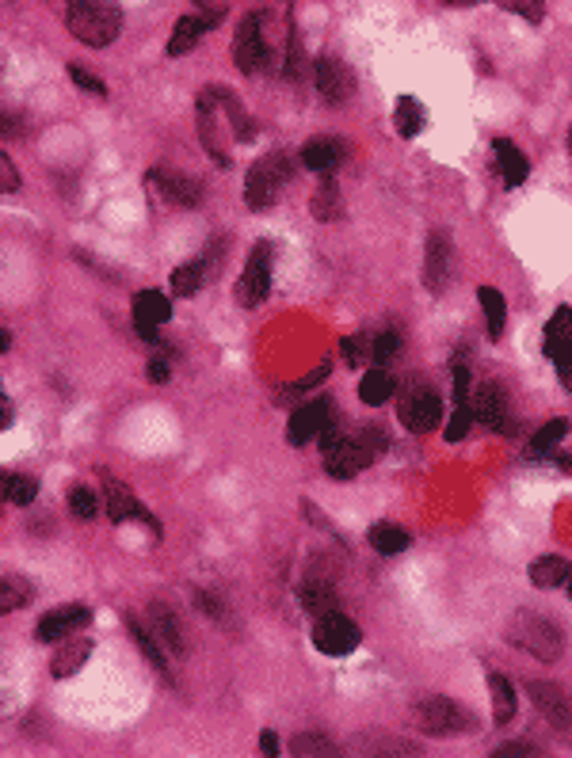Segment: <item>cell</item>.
Segmentation results:
<instances>
[{"instance_id":"6da1fadb","label":"cell","mask_w":572,"mask_h":758,"mask_svg":"<svg viewBox=\"0 0 572 758\" xmlns=\"http://www.w3.org/2000/svg\"><path fill=\"white\" fill-rule=\"evenodd\" d=\"M65 23L84 46H111L123 31V12L115 0H65Z\"/></svg>"},{"instance_id":"7a4b0ae2","label":"cell","mask_w":572,"mask_h":758,"mask_svg":"<svg viewBox=\"0 0 572 758\" xmlns=\"http://www.w3.org/2000/svg\"><path fill=\"white\" fill-rule=\"evenodd\" d=\"M508 640L515 648L531 652L534 659H542V663H557L561 652H565L561 629H557L550 618H538V614H519V618L511 621Z\"/></svg>"},{"instance_id":"3957f363","label":"cell","mask_w":572,"mask_h":758,"mask_svg":"<svg viewBox=\"0 0 572 758\" xmlns=\"http://www.w3.org/2000/svg\"><path fill=\"white\" fill-rule=\"evenodd\" d=\"M290 183V160L283 153L260 157L245 176V202L252 210H267L283 199V187Z\"/></svg>"},{"instance_id":"277c9868","label":"cell","mask_w":572,"mask_h":758,"mask_svg":"<svg viewBox=\"0 0 572 758\" xmlns=\"http://www.w3.org/2000/svg\"><path fill=\"white\" fill-rule=\"evenodd\" d=\"M393 393H397V416L412 435H428L431 427L439 423V393L431 389L428 381L409 378L401 381Z\"/></svg>"},{"instance_id":"5b68a950","label":"cell","mask_w":572,"mask_h":758,"mask_svg":"<svg viewBox=\"0 0 572 758\" xmlns=\"http://www.w3.org/2000/svg\"><path fill=\"white\" fill-rule=\"evenodd\" d=\"M416 717H420V724H424V732L428 736H466L473 728V720L466 709H458L450 698H443V694H428V698H420L416 701Z\"/></svg>"},{"instance_id":"8992f818","label":"cell","mask_w":572,"mask_h":758,"mask_svg":"<svg viewBox=\"0 0 572 758\" xmlns=\"http://www.w3.org/2000/svg\"><path fill=\"white\" fill-rule=\"evenodd\" d=\"M359 640H363L359 625L351 618H344L340 610L317 618V625H313V644H317V652H325V656H348V652L359 648Z\"/></svg>"},{"instance_id":"52a82bcc","label":"cell","mask_w":572,"mask_h":758,"mask_svg":"<svg viewBox=\"0 0 572 758\" xmlns=\"http://www.w3.org/2000/svg\"><path fill=\"white\" fill-rule=\"evenodd\" d=\"M260 23H264V16L252 12V16H245V23L237 27V35H233V61H237L241 73H260L264 61L271 58L267 39H264V27H260Z\"/></svg>"},{"instance_id":"ba28073f","label":"cell","mask_w":572,"mask_h":758,"mask_svg":"<svg viewBox=\"0 0 572 758\" xmlns=\"http://www.w3.org/2000/svg\"><path fill=\"white\" fill-rule=\"evenodd\" d=\"M267 290H271V244L264 240V244H256V252L245 263V275L237 279V301L245 309H256V305H264Z\"/></svg>"},{"instance_id":"9c48e42d","label":"cell","mask_w":572,"mask_h":758,"mask_svg":"<svg viewBox=\"0 0 572 758\" xmlns=\"http://www.w3.org/2000/svg\"><path fill=\"white\" fill-rule=\"evenodd\" d=\"M222 103L214 96V84L199 92V138H203V149L210 153V160H218V164H229V145H225V134H222Z\"/></svg>"},{"instance_id":"30bf717a","label":"cell","mask_w":572,"mask_h":758,"mask_svg":"<svg viewBox=\"0 0 572 758\" xmlns=\"http://www.w3.org/2000/svg\"><path fill=\"white\" fill-rule=\"evenodd\" d=\"M145 183H149V191H157L164 202H172V206H199L203 202V187L191 180V176H180V172H168V168H149L145 172Z\"/></svg>"},{"instance_id":"8fae6325","label":"cell","mask_w":572,"mask_h":758,"mask_svg":"<svg viewBox=\"0 0 572 758\" xmlns=\"http://www.w3.org/2000/svg\"><path fill=\"white\" fill-rule=\"evenodd\" d=\"M450 260H454V248H450V233L447 229H435L424 240V286L431 294H443L450 282Z\"/></svg>"},{"instance_id":"7c38bea8","label":"cell","mask_w":572,"mask_h":758,"mask_svg":"<svg viewBox=\"0 0 572 758\" xmlns=\"http://www.w3.org/2000/svg\"><path fill=\"white\" fill-rule=\"evenodd\" d=\"M88 621H92V610H88L84 602H69V606H58V610L42 614L39 629H35V637H39L42 644H58V640L73 637V633H81Z\"/></svg>"},{"instance_id":"4fadbf2b","label":"cell","mask_w":572,"mask_h":758,"mask_svg":"<svg viewBox=\"0 0 572 758\" xmlns=\"http://www.w3.org/2000/svg\"><path fill=\"white\" fill-rule=\"evenodd\" d=\"M470 412H473V419H481L485 427L500 431V435H511V431H515V427H511V416H508V397H504V389H500L496 381H485V385L473 393Z\"/></svg>"},{"instance_id":"5bb4252c","label":"cell","mask_w":572,"mask_h":758,"mask_svg":"<svg viewBox=\"0 0 572 758\" xmlns=\"http://www.w3.org/2000/svg\"><path fill=\"white\" fill-rule=\"evenodd\" d=\"M527 694H531L534 709L550 720L553 728H572V701L557 682H542V679L527 682Z\"/></svg>"},{"instance_id":"9a60e30c","label":"cell","mask_w":572,"mask_h":758,"mask_svg":"<svg viewBox=\"0 0 572 758\" xmlns=\"http://www.w3.org/2000/svg\"><path fill=\"white\" fill-rule=\"evenodd\" d=\"M172 317V305L164 298L161 290H138L134 294V328H138V336L149 343H157V324Z\"/></svg>"},{"instance_id":"2e32d148","label":"cell","mask_w":572,"mask_h":758,"mask_svg":"<svg viewBox=\"0 0 572 758\" xmlns=\"http://www.w3.org/2000/svg\"><path fill=\"white\" fill-rule=\"evenodd\" d=\"M328 419H332V404H328L325 397L309 400V404H302V408L290 416L286 442H290V446H306L309 439H317V435H321V427H325Z\"/></svg>"},{"instance_id":"e0dca14e","label":"cell","mask_w":572,"mask_h":758,"mask_svg":"<svg viewBox=\"0 0 572 758\" xmlns=\"http://www.w3.org/2000/svg\"><path fill=\"white\" fill-rule=\"evenodd\" d=\"M107 515H111V522L138 519V522H145V526H153V534H161L157 515H153V511H145L142 503L134 499V492H130V484H123V480L107 477Z\"/></svg>"},{"instance_id":"ac0fdd59","label":"cell","mask_w":572,"mask_h":758,"mask_svg":"<svg viewBox=\"0 0 572 758\" xmlns=\"http://www.w3.org/2000/svg\"><path fill=\"white\" fill-rule=\"evenodd\" d=\"M317 88H321L325 103L336 107V103L351 100V92H355V77H351V69L340 58H317Z\"/></svg>"},{"instance_id":"d6986e66","label":"cell","mask_w":572,"mask_h":758,"mask_svg":"<svg viewBox=\"0 0 572 758\" xmlns=\"http://www.w3.org/2000/svg\"><path fill=\"white\" fill-rule=\"evenodd\" d=\"M370 454H367V446L363 442H340L332 454H325V473L328 477H336V480H351V477H359L363 469L370 465Z\"/></svg>"},{"instance_id":"ffe728a7","label":"cell","mask_w":572,"mask_h":758,"mask_svg":"<svg viewBox=\"0 0 572 758\" xmlns=\"http://www.w3.org/2000/svg\"><path fill=\"white\" fill-rule=\"evenodd\" d=\"M348 157V145L340 138H313L302 145V164L313 168V172H332V168H340Z\"/></svg>"},{"instance_id":"44dd1931","label":"cell","mask_w":572,"mask_h":758,"mask_svg":"<svg viewBox=\"0 0 572 758\" xmlns=\"http://www.w3.org/2000/svg\"><path fill=\"white\" fill-rule=\"evenodd\" d=\"M149 629H153V637L161 648H168L172 656H184L187 652V640L180 633V625L172 618V610L168 606H149Z\"/></svg>"},{"instance_id":"7402d4cb","label":"cell","mask_w":572,"mask_h":758,"mask_svg":"<svg viewBox=\"0 0 572 758\" xmlns=\"http://www.w3.org/2000/svg\"><path fill=\"white\" fill-rule=\"evenodd\" d=\"M496 164H500V176H504V187H519V183L527 180V172H531V164L523 157V149L508 138H496Z\"/></svg>"},{"instance_id":"603a6c76","label":"cell","mask_w":572,"mask_h":758,"mask_svg":"<svg viewBox=\"0 0 572 758\" xmlns=\"http://www.w3.org/2000/svg\"><path fill=\"white\" fill-rule=\"evenodd\" d=\"M302 606H306V614H313V618H325V614H332V610H340V595H336V587L328 583V579H306V587H302Z\"/></svg>"},{"instance_id":"cb8c5ba5","label":"cell","mask_w":572,"mask_h":758,"mask_svg":"<svg viewBox=\"0 0 572 758\" xmlns=\"http://www.w3.org/2000/svg\"><path fill=\"white\" fill-rule=\"evenodd\" d=\"M126 629H130V637H134V644L142 648V656L149 659V663H153V671H157V675H161L164 682H172V671H168V659H164L161 644H157V637H153V629H145V625H142L138 618H134V614L126 618Z\"/></svg>"},{"instance_id":"d4e9b609","label":"cell","mask_w":572,"mask_h":758,"mask_svg":"<svg viewBox=\"0 0 572 758\" xmlns=\"http://www.w3.org/2000/svg\"><path fill=\"white\" fill-rule=\"evenodd\" d=\"M214 92H218V103H222V115L229 119V126H233V138L237 141H252L256 138V126H252V115H248L245 107H241V100L225 88V84H214Z\"/></svg>"},{"instance_id":"484cf974","label":"cell","mask_w":572,"mask_h":758,"mask_svg":"<svg viewBox=\"0 0 572 758\" xmlns=\"http://www.w3.org/2000/svg\"><path fill=\"white\" fill-rule=\"evenodd\" d=\"M92 656V640H62V652L54 656L50 663V671H54V679H69V675H77L84 667V659Z\"/></svg>"},{"instance_id":"4316f807","label":"cell","mask_w":572,"mask_h":758,"mask_svg":"<svg viewBox=\"0 0 572 758\" xmlns=\"http://www.w3.org/2000/svg\"><path fill=\"white\" fill-rule=\"evenodd\" d=\"M569 343H572V309L569 305H561V309L550 317V324H546V355L557 362L565 351H569Z\"/></svg>"},{"instance_id":"83f0119b","label":"cell","mask_w":572,"mask_h":758,"mask_svg":"<svg viewBox=\"0 0 572 758\" xmlns=\"http://www.w3.org/2000/svg\"><path fill=\"white\" fill-rule=\"evenodd\" d=\"M424 122H428V111H424V103L420 100L401 96V100L393 103V126H397L401 138H416V134L424 130Z\"/></svg>"},{"instance_id":"f1b7e54d","label":"cell","mask_w":572,"mask_h":758,"mask_svg":"<svg viewBox=\"0 0 572 758\" xmlns=\"http://www.w3.org/2000/svg\"><path fill=\"white\" fill-rule=\"evenodd\" d=\"M210 275H214V271H210L206 256H199V260H187V263H180V267L172 271V290H176L180 298H191V294H195V290H199Z\"/></svg>"},{"instance_id":"f546056e","label":"cell","mask_w":572,"mask_h":758,"mask_svg":"<svg viewBox=\"0 0 572 758\" xmlns=\"http://www.w3.org/2000/svg\"><path fill=\"white\" fill-rule=\"evenodd\" d=\"M569 560L561 557H538L531 564V583L538 591H553V587H565V579H569Z\"/></svg>"},{"instance_id":"4dcf8cb0","label":"cell","mask_w":572,"mask_h":758,"mask_svg":"<svg viewBox=\"0 0 572 758\" xmlns=\"http://www.w3.org/2000/svg\"><path fill=\"white\" fill-rule=\"evenodd\" d=\"M409 534L401 530V526H393V522H374L370 526V549H378L382 557H397V553H405L409 549Z\"/></svg>"},{"instance_id":"1f68e13d","label":"cell","mask_w":572,"mask_h":758,"mask_svg":"<svg viewBox=\"0 0 572 758\" xmlns=\"http://www.w3.org/2000/svg\"><path fill=\"white\" fill-rule=\"evenodd\" d=\"M477 298H481V313H485V324H489V340H500L504 336V320H508L504 294L496 286H481Z\"/></svg>"},{"instance_id":"d6a6232c","label":"cell","mask_w":572,"mask_h":758,"mask_svg":"<svg viewBox=\"0 0 572 758\" xmlns=\"http://www.w3.org/2000/svg\"><path fill=\"white\" fill-rule=\"evenodd\" d=\"M206 27H210V23H206L203 16H184V20L172 27V39H168V54H172V58H180V54H187V50H195V42L203 39Z\"/></svg>"},{"instance_id":"836d02e7","label":"cell","mask_w":572,"mask_h":758,"mask_svg":"<svg viewBox=\"0 0 572 758\" xmlns=\"http://www.w3.org/2000/svg\"><path fill=\"white\" fill-rule=\"evenodd\" d=\"M393 378H389V370L386 366H374V370H367L363 374V381H359V397H363V404H386L389 397H393Z\"/></svg>"},{"instance_id":"e575fe53","label":"cell","mask_w":572,"mask_h":758,"mask_svg":"<svg viewBox=\"0 0 572 758\" xmlns=\"http://www.w3.org/2000/svg\"><path fill=\"white\" fill-rule=\"evenodd\" d=\"M489 690H492V717L496 724H508L515 717V690L500 671H489Z\"/></svg>"},{"instance_id":"d590c367","label":"cell","mask_w":572,"mask_h":758,"mask_svg":"<svg viewBox=\"0 0 572 758\" xmlns=\"http://www.w3.org/2000/svg\"><path fill=\"white\" fill-rule=\"evenodd\" d=\"M569 435V419H550L538 435L531 439V446H527V454H531L534 461H542V458H550L553 454V446Z\"/></svg>"},{"instance_id":"8d00e7d4","label":"cell","mask_w":572,"mask_h":758,"mask_svg":"<svg viewBox=\"0 0 572 758\" xmlns=\"http://www.w3.org/2000/svg\"><path fill=\"white\" fill-rule=\"evenodd\" d=\"M340 210H344V199H340V187L336 180H321L317 187V195H313V218L317 221H336L340 218Z\"/></svg>"},{"instance_id":"74e56055","label":"cell","mask_w":572,"mask_h":758,"mask_svg":"<svg viewBox=\"0 0 572 758\" xmlns=\"http://www.w3.org/2000/svg\"><path fill=\"white\" fill-rule=\"evenodd\" d=\"M0 488H4V499L16 503V507H27L31 499L39 496L35 477H23V473H0Z\"/></svg>"},{"instance_id":"f35d334b","label":"cell","mask_w":572,"mask_h":758,"mask_svg":"<svg viewBox=\"0 0 572 758\" xmlns=\"http://www.w3.org/2000/svg\"><path fill=\"white\" fill-rule=\"evenodd\" d=\"M27 599H31V583H23V579H16V576L0 579V614L20 610Z\"/></svg>"},{"instance_id":"ab89813d","label":"cell","mask_w":572,"mask_h":758,"mask_svg":"<svg viewBox=\"0 0 572 758\" xmlns=\"http://www.w3.org/2000/svg\"><path fill=\"white\" fill-rule=\"evenodd\" d=\"M401 347H405V340H401V332H397V328H386L382 336H374V347H370V359L378 362V366H389V362L401 355Z\"/></svg>"},{"instance_id":"60d3db41","label":"cell","mask_w":572,"mask_h":758,"mask_svg":"<svg viewBox=\"0 0 572 758\" xmlns=\"http://www.w3.org/2000/svg\"><path fill=\"white\" fill-rule=\"evenodd\" d=\"M69 511H73L77 519H96V511H100V499H96V492H92L88 484H77V488L69 492Z\"/></svg>"},{"instance_id":"b9f144b4","label":"cell","mask_w":572,"mask_h":758,"mask_svg":"<svg viewBox=\"0 0 572 758\" xmlns=\"http://www.w3.org/2000/svg\"><path fill=\"white\" fill-rule=\"evenodd\" d=\"M290 751H294V755H336V743L321 739L317 732H306V736H298L290 743Z\"/></svg>"},{"instance_id":"7bdbcfd3","label":"cell","mask_w":572,"mask_h":758,"mask_svg":"<svg viewBox=\"0 0 572 758\" xmlns=\"http://www.w3.org/2000/svg\"><path fill=\"white\" fill-rule=\"evenodd\" d=\"M370 347H374V340H367V336H348L340 343V355L348 359V366H367Z\"/></svg>"},{"instance_id":"ee69618b","label":"cell","mask_w":572,"mask_h":758,"mask_svg":"<svg viewBox=\"0 0 572 758\" xmlns=\"http://www.w3.org/2000/svg\"><path fill=\"white\" fill-rule=\"evenodd\" d=\"M0 138H4V141L27 138V119H23L20 111H8V107H0Z\"/></svg>"},{"instance_id":"f6af8a7d","label":"cell","mask_w":572,"mask_h":758,"mask_svg":"<svg viewBox=\"0 0 572 758\" xmlns=\"http://www.w3.org/2000/svg\"><path fill=\"white\" fill-rule=\"evenodd\" d=\"M454 404H470V362L454 355Z\"/></svg>"},{"instance_id":"bcb514c9","label":"cell","mask_w":572,"mask_h":758,"mask_svg":"<svg viewBox=\"0 0 572 758\" xmlns=\"http://www.w3.org/2000/svg\"><path fill=\"white\" fill-rule=\"evenodd\" d=\"M470 423H473L470 404H454V416H450V427H447V442L466 439V435H470Z\"/></svg>"},{"instance_id":"7dc6e473","label":"cell","mask_w":572,"mask_h":758,"mask_svg":"<svg viewBox=\"0 0 572 758\" xmlns=\"http://www.w3.org/2000/svg\"><path fill=\"white\" fill-rule=\"evenodd\" d=\"M69 77H73V84H77V88H84L88 96H96V100H107V84H103L100 77H92L88 69H81V65H69Z\"/></svg>"},{"instance_id":"c3c4849f","label":"cell","mask_w":572,"mask_h":758,"mask_svg":"<svg viewBox=\"0 0 572 758\" xmlns=\"http://www.w3.org/2000/svg\"><path fill=\"white\" fill-rule=\"evenodd\" d=\"M283 73L290 80H302V73H306V58H302V46H298V35L290 31V42H286V65H283Z\"/></svg>"},{"instance_id":"681fc988","label":"cell","mask_w":572,"mask_h":758,"mask_svg":"<svg viewBox=\"0 0 572 758\" xmlns=\"http://www.w3.org/2000/svg\"><path fill=\"white\" fill-rule=\"evenodd\" d=\"M508 12H519L523 20L542 23V12H546V0H500Z\"/></svg>"},{"instance_id":"f907efd6","label":"cell","mask_w":572,"mask_h":758,"mask_svg":"<svg viewBox=\"0 0 572 758\" xmlns=\"http://www.w3.org/2000/svg\"><path fill=\"white\" fill-rule=\"evenodd\" d=\"M20 191V172L8 160V153H0V195H16Z\"/></svg>"},{"instance_id":"816d5d0a","label":"cell","mask_w":572,"mask_h":758,"mask_svg":"<svg viewBox=\"0 0 572 758\" xmlns=\"http://www.w3.org/2000/svg\"><path fill=\"white\" fill-rule=\"evenodd\" d=\"M359 442L367 446V454H370V458H378V454L386 450V431H382L378 423H370L367 431H363V439H359Z\"/></svg>"},{"instance_id":"f5cc1de1","label":"cell","mask_w":572,"mask_h":758,"mask_svg":"<svg viewBox=\"0 0 572 758\" xmlns=\"http://www.w3.org/2000/svg\"><path fill=\"white\" fill-rule=\"evenodd\" d=\"M325 378H328V362H321V366H317V370H313L309 378L294 381V385H286V389H283V397H290V393H306V389H313L317 381H325ZM283 397H279V400H283Z\"/></svg>"},{"instance_id":"db71d44e","label":"cell","mask_w":572,"mask_h":758,"mask_svg":"<svg viewBox=\"0 0 572 758\" xmlns=\"http://www.w3.org/2000/svg\"><path fill=\"white\" fill-rule=\"evenodd\" d=\"M195 599H199V606H203V614H206V618L225 621V606H222V599H218V595H206V591H199Z\"/></svg>"},{"instance_id":"11a10c76","label":"cell","mask_w":572,"mask_h":758,"mask_svg":"<svg viewBox=\"0 0 572 758\" xmlns=\"http://www.w3.org/2000/svg\"><path fill=\"white\" fill-rule=\"evenodd\" d=\"M523 755H538V747L534 743H508V747L496 751V758H523Z\"/></svg>"},{"instance_id":"9f6ffc18","label":"cell","mask_w":572,"mask_h":758,"mask_svg":"<svg viewBox=\"0 0 572 758\" xmlns=\"http://www.w3.org/2000/svg\"><path fill=\"white\" fill-rule=\"evenodd\" d=\"M557 374H561V381H565V385L572 389V343H569V351L557 359Z\"/></svg>"},{"instance_id":"6f0895ef","label":"cell","mask_w":572,"mask_h":758,"mask_svg":"<svg viewBox=\"0 0 572 758\" xmlns=\"http://www.w3.org/2000/svg\"><path fill=\"white\" fill-rule=\"evenodd\" d=\"M260 751H264L267 758L279 755V736H275V732H260Z\"/></svg>"},{"instance_id":"680465c9","label":"cell","mask_w":572,"mask_h":758,"mask_svg":"<svg viewBox=\"0 0 572 758\" xmlns=\"http://www.w3.org/2000/svg\"><path fill=\"white\" fill-rule=\"evenodd\" d=\"M145 374H149V381H157V385H161V381H168V362H164V359H153V362H149V370H145Z\"/></svg>"},{"instance_id":"91938a15","label":"cell","mask_w":572,"mask_h":758,"mask_svg":"<svg viewBox=\"0 0 572 758\" xmlns=\"http://www.w3.org/2000/svg\"><path fill=\"white\" fill-rule=\"evenodd\" d=\"M8 419H12V408H8V400H4V393H0V431L8 427Z\"/></svg>"},{"instance_id":"94428289","label":"cell","mask_w":572,"mask_h":758,"mask_svg":"<svg viewBox=\"0 0 572 758\" xmlns=\"http://www.w3.org/2000/svg\"><path fill=\"white\" fill-rule=\"evenodd\" d=\"M8 347H12V332H8V328H0V355H4Z\"/></svg>"},{"instance_id":"6125c7cd","label":"cell","mask_w":572,"mask_h":758,"mask_svg":"<svg viewBox=\"0 0 572 758\" xmlns=\"http://www.w3.org/2000/svg\"><path fill=\"white\" fill-rule=\"evenodd\" d=\"M447 4H458V8H470V4H481V0H447Z\"/></svg>"},{"instance_id":"be15d7a7","label":"cell","mask_w":572,"mask_h":758,"mask_svg":"<svg viewBox=\"0 0 572 758\" xmlns=\"http://www.w3.org/2000/svg\"><path fill=\"white\" fill-rule=\"evenodd\" d=\"M46 4H50V8H65V0H46Z\"/></svg>"},{"instance_id":"e7e4bbea","label":"cell","mask_w":572,"mask_h":758,"mask_svg":"<svg viewBox=\"0 0 572 758\" xmlns=\"http://www.w3.org/2000/svg\"><path fill=\"white\" fill-rule=\"evenodd\" d=\"M565 587H569V599H572V572H569V579H565Z\"/></svg>"},{"instance_id":"03108f58","label":"cell","mask_w":572,"mask_h":758,"mask_svg":"<svg viewBox=\"0 0 572 758\" xmlns=\"http://www.w3.org/2000/svg\"><path fill=\"white\" fill-rule=\"evenodd\" d=\"M0 503H4V488H0Z\"/></svg>"},{"instance_id":"003e7915","label":"cell","mask_w":572,"mask_h":758,"mask_svg":"<svg viewBox=\"0 0 572 758\" xmlns=\"http://www.w3.org/2000/svg\"><path fill=\"white\" fill-rule=\"evenodd\" d=\"M569 153H572V134H569Z\"/></svg>"}]
</instances>
